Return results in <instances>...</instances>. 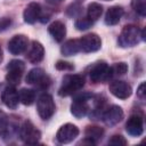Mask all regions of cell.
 Here are the masks:
<instances>
[{"label": "cell", "mask_w": 146, "mask_h": 146, "mask_svg": "<svg viewBox=\"0 0 146 146\" xmlns=\"http://www.w3.org/2000/svg\"><path fill=\"white\" fill-rule=\"evenodd\" d=\"M26 82L30 83V84H34V86H36L39 88L46 89L50 84V79H49V76L46 74V72L42 68L35 67V68H32L27 73Z\"/></svg>", "instance_id": "cell-7"}, {"label": "cell", "mask_w": 146, "mask_h": 146, "mask_svg": "<svg viewBox=\"0 0 146 146\" xmlns=\"http://www.w3.org/2000/svg\"><path fill=\"white\" fill-rule=\"evenodd\" d=\"M131 7L140 16L146 15V0H132L131 1Z\"/></svg>", "instance_id": "cell-25"}, {"label": "cell", "mask_w": 146, "mask_h": 146, "mask_svg": "<svg viewBox=\"0 0 146 146\" xmlns=\"http://www.w3.org/2000/svg\"><path fill=\"white\" fill-rule=\"evenodd\" d=\"M1 99H2V103L10 110H16L19 103L18 92L16 91L14 86H8L3 89L1 94Z\"/></svg>", "instance_id": "cell-15"}, {"label": "cell", "mask_w": 146, "mask_h": 146, "mask_svg": "<svg viewBox=\"0 0 146 146\" xmlns=\"http://www.w3.org/2000/svg\"><path fill=\"white\" fill-rule=\"evenodd\" d=\"M19 136H21V139L25 143V144H29V145H34V144H38L40 138H41V132L39 129H36L34 127V124L26 120L24 121L21 130H19Z\"/></svg>", "instance_id": "cell-5"}, {"label": "cell", "mask_w": 146, "mask_h": 146, "mask_svg": "<svg viewBox=\"0 0 146 146\" xmlns=\"http://www.w3.org/2000/svg\"><path fill=\"white\" fill-rule=\"evenodd\" d=\"M36 110L42 120H48L55 113V103L49 94H42L36 102Z\"/></svg>", "instance_id": "cell-4"}, {"label": "cell", "mask_w": 146, "mask_h": 146, "mask_svg": "<svg viewBox=\"0 0 146 146\" xmlns=\"http://www.w3.org/2000/svg\"><path fill=\"white\" fill-rule=\"evenodd\" d=\"M108 144L110 145H114V146H121V145H127V140L121 135H114L108 140Z\"/></svg>", "instance_id": "cell-27"}, {"label": "cell", "mask_w": 146, "mask_h": 146, "mask_svg": "<svg viewBox=\"0 0 146 146\" xmlns=\"http://www.w3.org/2000/svg\"><path fill=\"white\" fill-rule=\"evenodd\" d=\"M103 14V6L97 2H91L87 9V17L91 21H97Z\"/></svg>", "instance_id": "cell-23"}, {"label": "cell", "mask_w": 146, "mask_h": 146, "mask_svg": "<svg viewBox=\"0 0 146 146\" xmlns=\"http://www.w3.org/2000/svg\"><path fill=\"white\" fill-rule=\"evenodd\" d=\"M125 130L132 137H139L144 132V122H143V115L140 114H132L129 116L127 123H125Z\"/></svg>", "instance_id": "cell-10"}, {"label": "cell", "mask_w": 146, "mask_h": 146, "mask_svg": "<svg viewBox=\"0 0 146 146\" xmlns=\"http://www.w3.org/2000/svg\"><path fill=\"white\" fill-rule=\"evenodd\" d=\"M89 75H90V80L94 83L105 82L111 78L110 66L105 62H98L92 66Z\"/></svg>", "instance_id": "cell-8"}, {"label": "cell", "mask_w": 146, "mask_h": 146, "mask_svg": "<svg viewBox=\"0 0 146 146\" xmlns=\"http://www.w3.org/2000/svg\"><path fill=\"white\" fill-rule=\"evenodd\" d=\"M27 43H29V40L25 35L23 34L14 35L8 42V50L13 55H21L26 50Z\"/></svg>", "instance_id": "cell-14"}, {"label": "cell", "mask_w": 146, "mask_h": 146, "mask_svg": "<svg viewBox=\"0 0 146 146\" xmlns=\"http://www.w3.org/2000/svg\"><path fill=\"white\" fill-rule=\"evenodd\" d=\"M92 97L94 96L91 94H82L75 97L71 105V113L78 119L86 116L90 111L89 100H91Z\"/></svg>", "instance_id": "cell-3"}, {"label": "cell", "mask_w": 146, "mask_h": 146, "mask_svg": "<svg viewBox=\"0 0 146 146\" xmlns=\"http://www.w3.org/2000/svg\"><path fill=\"white\" fill-rule=\"evenodd\" d=\"M44 56V49L43 46L39 42V41H32L30 49L26 54V58L29 62H31L32 64H36L40 63L43 59Z\"/></svg>", "instance_id": "cell-16"}, {"label": "cell", "mask_w": 146, "mask_h": 146, "mask_svg": "<svg viewBox=\"0 0 146 146\" xmlns=\"http://www.w3.org/2000/svg\"><path fill=\"white\" fill-rule=\"evenodd\" d=\"M18 98L19 102L26 106H30L34 103L35 100V92L32 89H27V88H23L19 90L18 92Z\"/></svg>", "instance_id": "cell-22"}, {"label": "cell", "mask_w": 146, "mask_h": 146, "mask_svg": "<svg viewBox=\"0 0 146 146\" xmlns=\"http://www.w3.org/2000/svg\"><path fill=\"white\" fill-rule=\"evenodd\" d=\"M104 1H110V0H104Z\"/></svg>", "instance_id": "cell-35"}, {"label": "cell", "mask_w": 146, "mask_h": 146, "mask_svg": "<svg viewBox=\"0 0 146 146\" xmlns=\"http://www.w3.org/2000/svg\"><path fill=\"white\" fill-rule=\"evenodd\" d=\"M137 96H138L141 100L145 99V82H141L140 86L138 87V89H137Z\"/></svg>", "instance_id": "cell-32"}, {"label": "cell", "mask_w": 146, "mask_h": 146, "mask_svg": "<svg viewBox=\"0 0 146 146\" xmlns=\"http://www.w3.org/2000/svg\"><path fill=\"white\" fill-rule=\"evenodd\" d=\"M81 50V47H80V41L79 40H68L66 41L63 46H62V54L64 56H73L75 54H78L79 51Z\"/></svg>", "instance_id": "cell-21"}, {"label": "cell", "mask_w": 146, "mask_h": 146, "mask_svg": "<svg viewBox=\"0 0 146 146\" xmlns=\"http://www.w3.org/2000/svg\"><path fill=\"white\" fill-rule=\"evenodd\" d=\"M80 11H81V7L79 6V5H76V3H73V5H71L68 8H67V10H66V13L70 15V16H78L79 14H80Z\"/></svg>", "instance_id": "cell-30"}, {"label": "cell", "mask_w": 146, "mask_h": 146, "mask_svg": "<svg viewBox=\"0 0 146 146\" xmlns=\"http://www.w3.org/2000/svg\"><path fill=\"white\" fill-rule=\"evenodd\" d=\"M124 113L117 105H112L103 113V120L107 125H115L122 121Z\"/></svg>", "instance_id": "cell-13"}, {"label": "cell", "mask_w": 146, "mask_h": 146, "mask_svg": "<svg viewBox=\"0 0 146 146\" xmlns=\"http://www.w3.org/2000/svg\"><path fill=\"white\" fill-rule=\"evenodd\" d=\"M122 15H123V8L120 6H113L106 11L105 23L107 25H115L120 22Z\"/></svg>", "instance_id": "cell-19"}, {"label": "cell", "mask_w": 146, "mask_h": 146, "mask_svg": "<svg viewBox=\"0 0 146 146\" xmlns=\"http://www.w3.org/2000/svg\"><path fill=\"white\" fill-rule=\"evenodd\" d=\"M84 135H86V139L90 140L92 144H96L99 139H102V137L104 135V130L100 127L89 125L84 130Z\"/></svg>", "instance_id": "cell-20"}, {"label": "cell", "mask_w": 146, "mask_h": 146, "mask_svg": "<svg viewBox=\"0 0 146 146\" xmlns=\"http://www.w3.org/2000/svg\"><path fill=\"white\" fill-rule=\"evenodd\" d=\"M79 41H80L81 50H83L84 52H94L99 50L102 47V40L95 33L83 35Z\"/></svg>", "instance_id": "cell-12"}, {"label": "cell", "mask_w": 146, "mask_h": 146, "mask_svg": "<svg viewBox=\"0 0 146 146\" xmlns=\"http://www.w3.org/2000/svg\"><path fill=\"white\" fill-rule=\"evenodd\" d=\"M108 89L113 96H115L116 98H120V99H127L132 94L131 86L129 83H127L124 81H120V80L112 81L110 83Z\"/></svg>", "instance_id": "cell-11"}, {"label": "cell", "mask_w": 146, "mask_h": 146, "mask_svg": "<svg viewBox=\"0 0 146 146\" xmlns=\"http://www.w3.org/2000/svg\"><path fill=\"white\" fill-rule=\"evenodd\" d=\"M2 62V49H1V47H0V63Z\"/></svg>", "instance_id": "cell-33"}, {"label": "cell", "mask_w": 146, "mask_h": 146, "mask_svg": "<svg viewBox=\"0 0 146 146\" xmlns=\"http://www.w3.org/2000/svg\"><path fill=\"white\" fill-rule=\"evenodd\" d=\"M78 135H79L78 127L72 123H66L58 129V131L56 133V139L60 144H68V143L73 141L78 137Z\"/></svg>", "instance_id": "cell-9"}, {"label": "cell", "mask_w": 146, "mask_h": 146, "mask_svg": "<svg viewBox=\"0 0 146 146\" xmlns=\"http://www.w3.org/2000/svg\"><path fill=\"white\" fill-rule=\"evenodd\" d=\"M40 15H41V6L38 2H31L26 6L23 17L25 23L33 24L40 18Z\"/></svg>", "instance_id": "cell-17"}, {"label": "cell", "mask_w": 146, "mask_h": 146, "mask_svg": "<svg viewBox=\"0 0 146 146\" xmlns=\"http://www.w3.org/2000/svg\"><path fill=\"white\" fill-rule=\"evenodd\" d=\"M83 86H84L83 75H81V74L66 75L63 79V83L58 90V95L62 97L71 96L73 94H75L76 91H79L80 89H82Z\"/></svg>", "instance_id": "cell-1"}, {"label": "cell", "mask_w": 146, "mask_h": 146, "mask_svg": "<svg viewBox=\"0 0 146 146\" xmlns=\"http://www.w3.org/2000/svg\"><path fill=\"white\" fill-rule=\"evenodd\" d=\"M91 25H92V21L89 19L88 17H81V18H79V19L75 21V27L79 31L88 30Z\"/></svg>", "instance_id": "cell-26"}, {"label": "cell", "mask_w": 146, "mask_h": 146, "mask_svg": "<svg viewBox=\"0 0 146 146\" xmlns=\"http://www.w3.org/2000/svg\"><path fill=\"white\" fill-rule=\"evenodd\" d=\"M48 32L55 41L62 42L66 35V27H65L64 23H62L60 21H55L49 25Z\"/></svg>", "instance_id": "cell-18"}, {"label": "cell", "mask_w": 146, "mask_h": 146, "mask_svg": "<svg viewBox=\"0 0 146 146\" xmlns=\"http://www.w3.org/2000/svg\"><path fill=\"white\" fill-rule=\"evenodd\" d=\"M47 1H49V2H60L63 0H47Z\"/></svg>", "instance_id": "cell-34"}, {"label": "cell", "mask_w": 146, "mask_h": 146, "mask_svg": "<svg viewBox=\"0 0 146 146\" xmlns=\"http://www.w3.org/2000/svg\"><path fill=\"white\" fill-rule=\"evenodd\" d=\"M110 71H111V78L112 76H121L128 72V65L123 62L116 63L112 67H110Z\"/></svg>", "instance_id": "cell-24"}, {"label": "cell", "mask_w": 146, "mask_h": 146, "mask_svg": "<svg viewBox=\"0 0 146 146\" xmlns=\"http://www.w3.org/2000/svg\"><path fill=\"white\" fill-rule=\"evenodd\" d=\"M8 117L7 115L0 110V133H3L8 129Z\"/></svg>", "instance_id": "cell-29"}, {"label": "cell", "mask_w": 146, "mask_h": 146, "mask_svg": "<svg viewBox=\"0 0 146 146\" xmlns=\"http://www.w3.org/2000/svg\"><path fill=\"white\" fill-rule=\"evenodd\" d=\"M140 39H141L140 30L135 25H127L121 31L117 39V43L122 48L133 47L139 42Z\"/></svg>", "instance_id": "cell-2"}, {"label": "cell", "mask_w": 146, "mask_h": 146, "mask_svg": "<svg viewBox=\"0 0 146 146\" xmlns=\"http://www.w3.org/2000/svg\"><path fill=\"white\" fill-rule=\"evenodd\" d=\"M56 68L59 71H73L74 66L73 64L68 63V62H64V60H58L56 63Z\"/></svg>", "instance_id": "cell-28"}, {"label": "cell", "mask_w": 146, "mask_h": 146, "mask_svg": "<svg viewBox=\"0 0 146 146\" xmlns=\"http://www.w3.org/2000/svg\"><path fill=\"white\" fill-rule=\"evenodd\" d=\"M25 70V65L22 60L14 59L11 60L7 66V75L6 80L9 83V86H17L21 82L23 72Z\"/></svg>", "instance_id": "cell-6"}, {"label": "cell", "mask_w": 146, "mask_h": 146, "mask_svg": "<svg viewBox=\"0 0 146 146\" xmlns=\"http://www.w3.org/2000/svg\"><path fill=\"white\" fill-rule=\"evenodd\" d=\"M10 24H11L10 18H8V17H2V18H0V32L7 30V29L10 26Z\"/></svg>", "instance_id": "cell-31"}]
</instances>
